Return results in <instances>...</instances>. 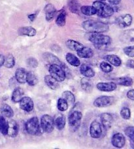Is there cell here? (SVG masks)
I'll return each instance as SVG.
<instances>
[{"label": "cell", "instance_id": "cell-41", "mask_svg": "<svg viewBox=\"0 0 134 149\" xmlns=\"http://www.w3.org/2000/svg\"><path fill=\"white\" fill-rule=\"evenodd\" d=\"M100 69L105 73H109L113 70V66L107 62H102L99 65Z\"/></svg>", "mask_w": 134, "mask_h": 149}, {"label": "cell", "instance_id": "cell-31", "mask_svg": "<svg viewBox=\"0 0 134 149\" xmlns=\"http://www.w3.org/2000/svg\"><path fill=\"white\" fill-rule=\"evenodd\" d=\"M23 95H24V91H23L21 88H20V87H17V88H15L12 93V101L13 102H15V103L19 102L20 100H21V99L23 97Z\"/></svg>", "mask_w": 134, "mask_h": 149}, {"label": "cell", "instance_id": "cell-12", "mask_svg": "<svg viewBox=\"0 0 134 149\" xmlns=\"http://www.w3.org/2000/svg\"><path fill=\"white\" fill-rule=\"evenodd\" d=\"M20 108L24 111L30 112L32 111L34 107L33 100L29 97H22L19 102Z\"/></svg>", "mask_w": 134, "mask_h": 149}, {"label": "cell", "instance_id": "cell-50", "mask_svg": "<svg viewBox=\"0 0 134 149\" xmlns=\"http://www.w3.org/2000/svg\"><path fill=\"white\" fill-rule=\"evenodd\" d=\"M102 1H106V0H101Z\"/></svg>", "mask_w": 134, "mask_h": 149}, {"label": "cell", "instance_id": "cell-8", "mask_svg": "<svg viewBox=\"0 0 134 149\" xmlns=\"http://www.w3.org/2000/svg\"><path fill=\"white\" fill-rule=\"evenodd\" d=\"M115 98L111 96L103 95L97 97L94 101V106L97 108H104L114 104Z\"/></svg>", "mask_w": 134, "mask_h": 149}, {"label": "cell", "instance_id": "cell-34", "mask_svg": "<svg viewBox=\"0 0 134 149\" xmlns=\"http://www.w3.org/2000/svg\"><path fill=\"white\" fill-rule=\"evenodd\" d=\"M80 11H81L82 14L84 15H86V16H92V15H94L96 14V9L93 6H82L81 7Z\"/></svg>", "mask_w": 134, "mask_h": 149}, {"label": "cell", "instance_id": "cell-33", "mask_svg": "<svg viewBox=\"0 0 134 149\" xmlns=\"http://www.w3.org/2000/svg\"><path fill=\"white\" fill-rule=\"evenodd\" d=\"M66 17L67 14L66 12L64 10H61L60 11V13L58 15L57 18L56 19V24H57L58 26L62 27L66 25Z\"/></svg>", "mask_w": 134, "mask_h": 149}, {"label": "cell", "instance_id": "cell-30", "mask_svg": "<svg viewBox=\"0 0 134 149\" xmlns=\"http://www.w3.org/2000/svg\"><path fill=\"white\" fill-rule=\"evenodd\" d=\"M66 44L67 47H68L69 49L72 51H76V52L84 46L81 43H80L79 42H77V41L73 40H68L66 42Z\"/></svg>", "mask_w": 134, "mask_h": 149}, {"label": "cell", "instance_id": "cell-43", "mask_svg": "<svg viewBox=\"0 0 134 149\" xmlns=\"http://www.w3.org/2000/svg\"><path fill=\"white\" fill-rule=\"evenodd\" d=\"M27 65L31 68H37L39 65L38 61L35 58L30 57L26 61Z\"/></svg>", "mask_w": 134, "mask_h": 149}, {"label": "cell", "instance_id": "cell-9", "mask_svg": "<svg viewBox=\"0 0 134 149\" xmlns=\"http://www.w3.org/2000/svg\"><path fill=\"white\" fill-rule=\"evenodd\" d=\"M132 16L130 14H125L117 17L116 19L115 23L119 28H124L130 26L132 23Z\"/></svg>", "mask_w": 134, "mask_h": 149}, {"label": "cell", "instance_id": "cell-45", "mask_svg": "<svg viewBox=\"0 0 134 149\" xmlns=\"http://www.w3.org/2000/svg\"><path fill=\"white\" fill-rule=\"evenodd\" d=\"M127 97L131 101H134V89H131L128 91Z\"/></svg>", "mask_w": 134, "mask_h": 149}, {"label": "cell", "instance_id": "cell-39", "mask_svg": "<svg viewBox=\"0 0 134 149\" xmlns=\"http://www.w3.org/2000/svg\"><path fill=\"white\" fill-rule=\"evenodd\" d=\"M62 98L68 102V104H73L75 102V97L74 94L70 91H65L62 94Z\"/></svg>", "mask_w": 134, "mask_h": 149}, {"label": "cell", "instance_id": "cell-46", "mask_svg": "<svg viewBox=\"0 0 134 149\" xmlns=\"http://www.w3.org/2000/svg\"><path fill=\"white\" fill-rule=\"evenodd\" d=\"M126 66L128 68H134V60L133 59H129L126 63Z\"/></svg>", "mask_w": 134, "mask_h": 149}, {"label": "cell", "instance_id": "cell-24", "mask_svg": "<svg viewBox=\"0 0 134 149\" xmlns=\"http://www.w3.org/2000/svg\"><path fill=\"white\" fill-rule=\"evenodd\" d=\"M44 80H45V83L46 84V85L51 89L55 90V89H58L59 87L58 81L56 80V79L54 78L52 76H45V78H44Z\"/></svg>", "mask_w": 134, "mask_h": 149}, {"label": "cell", "instance_id": "cell-47", "mask_svg": "<svg viewBox=\"0 0 134 149\" xmlns=\"http://www.w3.org/2000/svg\"><path fill=\"white\" fill-rule=\"evenodd\" d=\"M36 17H37V13H33V14H31V15H29L28 16V19H29L31 21L33 22L34 21V20L35 19Z\"/></svg>", "mask_w": 134, "mask_h": 149}, {"label": "cell", "instance_id": "cell-21", "mask_svg": "<svg viewBox=\"0 0 134 149\" xmlns=\"http://www.w3.org/2000/svg\"><path fill=\"white\" fill-rule=\"evenodd\" d=\"M77 55H78L79 57L82 58H92L94 55V51L91 48L85 47V46H83V47L81 49H80L79 51H77Z\"/></svg>", "mask_w": 134, "mask_h": 149}, {"label": "cell", "instance_id": "cell-27", "mask_svg": "<svg viewBox=\"0 0 134 149\" xmlns=\"http://www.w3.org/2000/svg\"><path fill=\"white\" fill-rule=\"evenodd\" d=\"M68 6L71 12L75 14H79L81 7L79 0H68Z\"/></svg>", "mask_w": 134, "mask_h": 149}, {"label": "cell", "instance_id": "cell-11", "mask_svg": "<svg viewBox=\"0 0 134 149\" xmlns=\"http://www.w3.org/2000/svg\"><path fill=\"white\" fill-rule=\"evenodd\" d=\"M111 143L115 148H121L124 147L126 144V138L124 135L121 133H115L111 138Z\"/></svg>", "mask_w": 134, "mask_h": 149}, {"label": "cell", "instance_id": "cell-35", "mask_svg": "<svg viewBox=\"0 0 134 149\" xmlns=\"http://www.w3.org/2000/svg\"><path fill=\"white\" fill-rule=\"evenodd\" d=\"M126 135L130 139V146L132 148H134V126L127 127L124 130Z\"/></svg>", "mask_w": 134, "mask_h": 149}, {"label": "cell", "instance_id": "cell-29", "mask_svg": "<svg viewBox=\"0 0 134 149\" xmlns=\"http://www.w3.org/2000/svg\"><path fill=\"white\" fill-rule=\"evenodd\" d=\"M55 121V125L58 130H62L66 126V118L64 115L60 114L56 118Z\"/></svg>", "mask_w": 134, "mask_h": 149}, {"label": "cell", "instance_id": "cell-20", "mask_svg": "<svg viewBox=\"0 0 134 149\" xmlns=\"http://www.w3.org/2000/svg\"><path fill=\"white\" fill-rule=\"evenodd\" d=\"M43 58L45 59L46 62L50 65H62V63L61 62L60 59H59L57 56L54 55V54L51 53H45L43 54Z\"/></svg>", "mask_w": 134, "mask_h": 149}, {"label": "cell", "instance_id": "cell-18", "mask_svg": "<svg viewBox=\"0 0 134 149\" xmlns=\"http://www.w3.org/2000/svg\"><path fill=\"white\" fill-rule=\"evenodd\" d=\"M27 72L25 68H19L15 72V79H17L18 83L24 84L26 83Z\"/></svg>", "mask_w": 134, "mask_h": 149}, {"label": "cell", "instance_id": "cell-44", "mask_svg": "<svg viewBox=\"0 0 134 149\" xmlns=\"http://www.w3.org/2000/svg\"><path fill=\"white\" fill-rule=\"evenodd\" d=\"M124 53L130 57H134V45L128 46L124 48Z\"/></svg>", "mask_w": 134, "mask_h": 149}, {"label": "cell", "instance_id": "cell-7", "mask_svg": "<svg viewBox=\"0 0 134 149\" xmlns=\"http://www.w3.org/2000/svg\"><path fill=\"white\" fill-rule=\"evenodd\" d=\"M41 127L43 132L51 133L55 127V121L52 117L48 114H44L41 118Z\"/></svg>", "mask_w": 134, "mask_h": 149}, {"label": "cell", "instance_id": "cell-15", "mask_svg": "<svg viewBox=\"0 0 134 149\" xmlns=\"http://www.w3.org/2000/svg\"><path fill=\"white\" fill-rule=\"evenodd\" d=\"M8 132H7V135L11 137H16L19 131V125L15 120L12 119L8 121Z\"/></svg>", "mask_w": 134, "mask_h": 149}, {"label": "cell", "instance_id": "cell-19", "mask_svg": "<svg viewBox=\"0 0 134 149\" xmlns=\"http://www.w3.org/2000/svg\"><path fill=\"white\" fill-rule=\"evenodd\" d=\"M81 85L82 89L88 93H91L93 90L94 84L90 78H82L81 79Z\"/></svg>", "mask_w": 134, "mask_h": 149}, {"label": "cell", "instance_id": "cell-10", "mask_svg": "<svg viewBox=\"0 0 134 149\" xmlns=\"http://www.w3.org/2000/svg\"><path fill=\"white\" fill-rule=\"evenodd\" d=\"M103 129L104 127L98 122H92L90 126V135L92 138L99 139L103 135Z\"/></svg>", "mask_w": 134, "mask_h": 149}, {"label": "cell", "instance_id": "cell-42", "mask_svg": "<svg viewBox=\"0 0 134 149\" xmlns=\"http://www.w3.org/2000/svg\"><path fill=\"white\" fill-rule=\"evenodd\" d=\"M120 116L123 119L129 120L131 117V111L128 107H123L120 110Z\"/></svg>", "mask_w": 134, "mask_h": 149}, {"label": "cell", "instance_id": "cell-25", "mask_svg": "<svg viewBox=\"0 0 134 149\" xmlns=\"http://www.w3.org/2000/svg\"><path fill=\"white\" fill-rule=\"evenodd\" d=\"M66 59L69 65L75 66V67H78L80 65H81V61L73 53H68L66 54Z\"/></svg>", "mask_w": 134, "mask_h": 149}, {"label": "cell", "instance_id": "cell-13", "mask_svg": "<svg viewBox=\"0 0 134 149\" xmlns=\"http://www.w3.org/2000/svg\"><path fill=\"white\" fill-rule=\"evenodd\" d=\"M100 120H101L102 127L105 130L110 129L113 122V117L111 114L107 112L102 113L100 115Z\"/></svg>", "mask_w": 134, "mask_h": 149}, {"label": "cell", "instance_id": "cell-5", "mask_svg": "<svg viewBox=\"0 0 134 149\" xmlns=\"http://www.w3.org/2000/svg\"><path fill=\"white\" fill-rule=\"evenodd\" d=\"M82 113L78 110H73L68 116V123L71 129L77 130L81 124Z\"/></svg>", "mask_w": 134, "mask_h": 149}, {"label": "cell", "instance_id": "cell-16", "mask_svg": "<svg viewBox=\"0 0 134 149\" xmlns=\"http://www.w3.org/2000/svg\"><path fill=\"white\" fill-rule=\"evenodd\" d=\"M44 11H45V19L47 21L52 20L55 18L56 13H57V10H56V7L51 3L47 4L44 8Z\"/></svg>", "mask_w": 134, "mask_h": 149}, {"label": "cell", "instance_id": "cell-48", "mask_svg": "<svg viewBox=\"0 0 134 149\" xmlns=\"http://www.w3.org/2000/svg\"><path fill=\"white\" fill-rule=\"evenodd\" d=\"M107 1H109V3L112 5H118L121 1V0H107Z\"/></svg>", "mask_w": 134, "mask_h": 149}, {"label": "cell", "instance_id": "cell-14", "mask_svg": "<svg viewBox=\"0 0 134 149\" xmlns=\"http://www.w3.org/2000/svg\"><path fill=\"white\" fill-rule=\"evenodd\" d=\"M96 87L98 90L104 92H111L117 89V84L114 81L111 82H99L97 84Z\"/></svg>", "mask_w": 134, "mask_h": 149}, {"label": "cell", "instance_id": "cell-40", "mask_svg": "<svg viewBox=\"0 0 134 149\" xmlns=\"http://www.w3.org/2000/svg\"><path fill=\"white\" fill-rule=\"evenodd\" d=\"M58 109L61 112H65L68 109V102L63 98H59L57 102Z\"/></svg>", "mask_w": 134, "mask_h": 149}, {"label": "cell", "instance_id": "cell-38", "mask_svg": "<svg viewBox=\"0 0 134 149\" xmlns=\"http://www.w3.org/2000/svg\"><path fill=\"white\" fill-rule=\"evenodd\" d=\"M26 83H28V84L30 86H34L38 83V79L37 76L32 72H27Z\"/></svg>", "mask_w": 134, "mask_h": 149}, {"label": "cell", "instance_id": "cell-4", "mask_svg": "<svg viewBox=\"0 0 134 149\" xmlns=\"http://www.w3.org/2000/svg\"><path fill=\"white\" fill-rule=\"evenodd\" d=\"M25 130L29 135H39L41 133V127L38 118L34 116L31 118L25 124Z\"/></svg>", "mask_w": 134, "mask_h": 149}, {"label": "cell", "instance_id": "cell-6", "mask_svg": "<svg viewBox=\"0 0 134 149\" xmlns=\"http://www.w3.org/2000/svg\"><path fill=\"white\" fill-rule=\"evenodd\" d=\"M50 75L56 79L58 82L64 81L66 78V75L61 65H50L48 68Z\"/></svg>", "mask_w": 134, "mask_h": 149}, {"label": "cell", "instance_id": "cell-23", "mask_svg": "<svg viewBox=\"0 0 134 149\" xmlns=\"http://www.w3.org/2000/svg\"><path fill=\"white\" fill-rule=\"evenodd\" d=\"M122 42L125 43L134 42V29L125 30L120 36Z\"/></svg>", "mask_w": 134, "mask_h": 149}, {"label": "cell", "instance_id": "cell-22", "mask_svg": "<svg viewBox=\"0 0 134 149\" xmlns=\"http://www.w3.org/2000/svg\"><path fill=\"white\" fill-rule=\"evenodd\" d=\"M80 72L82 76L86 77V78H93L95 76L94 70L86 64H82L81 65Z\"/></svg>", "mask_w": 134, "mask_h": 149}, {"label": "cell", "instance_id": "cell-37", "mask_svg": "<svg viewBox=\"0 0 134 149\" xmlns=\"http://www.w3.org/2000/svg\"><path fill=\"white\" fill-rule=\"evenodd\" d=\"M8 122L3 116H0V132L3 135H7L8 132Z\"/></svg>", "mask_w": 134, "mask_h": 149}, {"label": "cell", "instance_id": "cell-3", "mask_svg": "<svg viewBox=\"0 0 134 149\" xmlns=\"http://www.w3.org/2000/svg\"><path fill=\"white\" fill-rule=\"evenodd\" d=\"M93 6L96 9V14L102 18L110 17L115 13L113 7L102 1H94L93 3Z\"/></svg>", "mask_w": 134, "mask_h": 149}, {"label": "cell", "instance_id": "cell-1", "mask_svg": "<svg viewBox=\"0 0 134 149\" xmlns=\"http://www.w3.org/2000/svg\"><path fill=\"white\" fill-rule=\"evenodd\" d=\"M88 39L96 48L100 50H105L111 43V38L109 36L102 33H90Z\"/></svg>", "mask_w": 134, "mask_h": 149}, {"label": "cell", "instance_id": "cell-17", "mask_svg": "<svg viewBox=\"0 0 134 149\" xmlns=\"http://www.w3.org/2000/svg\"><path fill=\"white\" fill-rule=\"evenodd\" d=\"M18 34L22 36H26L29 37H33L37 34V31L32 26H23L20 27L18 30Z\"/></svg>", "mask_w": 134, "mask_h": 149}, {"label": "cell", "instance_id": "cell-32", "mask_svg": "<svg viewBox=\"0 0 134 149\" xmlns=\"http://www.w3.org/2000/svg\"><path fill=\"white\" fill-rule=\"evenodd\" d=\"M1 115L5 118H11L14 116V111L9 105L3 104L1 108Z\"/></svg>", "mask_w": 134, "mask_h": 149}, {"label": "cell", "instance_id": "cell-2", "mask_svg": "<svg viewBox=\"0 0 134 149\" xmlns=\"http://www.w3.org/2000/svg\"><path fill=\"white\" fill-rule=\"evenodd\" d=\"M82 26L89 33H104L109 30V26L107 24L94 20H85L82 22Z\"/></svg>", "mask_w": 134, "mask_h": 149}, {"label": "cell", "instance_id": "cell-51", "mask_svg": "<svg viewBox=\"0 0 134 149\" xmlns=\"http://www.w3.org/2000/svg\"><path fill=\"white\" fill-rule=\"evenodd\" d=\"M133 2H134V0H133Z\"/></svg>", "mask_w": 134, "mask_h": 149}, {"label": "cell", "instance_id": "cell-49", "mask_svg": "<svg viewBox=\"0 0 134 149\" xmlns=\"http://www.w3.org/2000/svg\"><path fill=\"white\" fill-rule=\"evenodd\" d=\"M5 61V56L3 55H0V67L3 65Z\"/></svg>", "mask_w": 134, "mask_h": 149}, {"label": "cell", "instance_id": "cell-28", "mask_svg": "<svg viewBox=\"0 0 134 149\" xmlns=\"http://www.w3.org/2000/svg\"><path fill=\"white\" fill-rule=\"evenodd\" d=\"M114 82L122 86L129 87L132 86L133 79L130 77H120L114 79Z\"/></svg>", "mask_w": 134, "mask_h": 149}, {"label": "cell", "instance_id": "cell-36", "mask_svg": "<svg viewBox=\"0 0 134 149\" xmlns=\"http://www.w3.org/2000/svg\"><path fill=\"white\" fill-rule=\"evenodd\" d=\"M15 65V59L13 55L11 54H9L6 56H5V61L3 66L7 68H12Z\"/></svg>", "mask_w": 134, "mask_h": 149}, {"label": "cell", "instance_id": "cell-26", "mask_svg": "<svg viewBox=\"0 0 134 149\" xmlns=\"http://www.w3.org/2000/svg\"><path fill=\"white\" fill-rule=\"evenodd\" d=\"M105 58L111 65L117 66V67L120 66L122 65V60L119 56L116 55H107L105 56Z\"/></svg>", "mask_w": 134, "mask_h": 149}]
</instances>
